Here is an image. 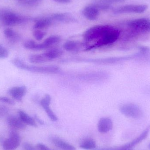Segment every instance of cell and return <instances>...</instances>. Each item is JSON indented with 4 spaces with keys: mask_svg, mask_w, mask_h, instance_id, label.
<instances>
[{
    "mask_svg": "<svg viewBox=\"0 0 150 150\" xmlns=\"http://www.w3.org/2000/svg\"><path fill=\"white\" fill-rule=\"evenodd\" d=\"M80 47V44L79 42L74 40H69L63 45V48L66 51L68 52H75L78 51Z\"/></svg>",
    "mask_w": 150,
    "mask_h": 150,
    "instance_id": "obj_22",
    "label": "cell"
},
{
    "mask_svg": "<svg viewBox=\"0 0 150 150\" xmlns=\"http://www.w3.org/2000/svg\"><path fill=\"white\" fill-rule=\"evenodd\" d=\"M27 88L24 86H15L8 91V93L17 101L21 102L23 98L26 94Z\"/></svg>",
    "mask_w": 150,
    "mask_h": 150,
    "instance_id": "obj_10",
    "label": "cell"
},
{
    "mask_svg": "<svg viewBox=\"0 0 150 150\" xmlns=\"http://www.w3.org/2000/svg\"><path fill=\"white\" fill-rule=\"evenodd\" d=\"M128 25L136 30L141 31H150V20L148 18H137L128 23Z\"/></svg>",
    "mask_w": 150,
    "mask_h": 150,
    "instance_id": "obj_8",
    "label": "cell"
},
{
    "mask_svg": "<svg viewBox=\"0 0 150 150\" xmlns=\"http://www.w3.org/2000/svg\"><path fill=\"white\" fill-rule=\"evenodd\" d=\"M56 2L62 4H68L71 2L72 0H52Z\"/></svg>",
    "mask_w": 150,
    "mask_h": 150,
    "instance_id": "obj_36",
    "label": "cell"
},
{
    "mask_svg": "<svg viewBox=\"0 0 150 150\" xmlns=\"http://www.w3.org/2000/svg\"><path fill=\"white\" fill-rule=\"evenodd\" d=\"M60 41V37L56 35H53L46 39L44 42L41 43V45L43 50H45L58 44Z\"/></svg>",
    "mask_w": 150,
    "mask_h": 150,
    "instance_id": "obj_19",
    "label": "cell"
},
{
    "mask_svg": "<svg viewBox=\"0 0 150 150\" xmlns=\"http://www.w3.org/2000/svg\"><path fill=\"white\" fill-rule=\"evenodd\" d=\"M7 123L9 126L14 129H25L26 125L25 124L19 117L11 115L7 119Z\"/></svg>",
    "mask_w": 150,
    "mask_h": 150,
    "instance_id": "obj_13",
    "label": "cell"
},
{
    "mask_svg": "<svg viewBox=\"0 0 150 150\" xmlns=\"http://www.w3.org/2000/svg\"><path fill=\"white\" fill-rule=\"evenodd\" d=\"M29 60L31 63L33 64H41L48 62L44 54L31 55L29 57Z\"/></svg>",
    "mask_w": 150,
    "mask_h": 150,
    "instance_id": "obj_24",
    "label": "cell"
},
{
    "mask_svg": "<svg viewBox=\"0 0 150 150\" xmlns=\"http://www.w3.org/2000/svg\"><path fill=\"white\" fill-rule=\"evenodd\" d=\"M113 128V122L108 117H103L99 120L98 129L100 133L105 134L109 132Z\"/></svg>",
    "mask_w": 150,
    "mask_h": 150,
    "instance_id": "obj_12",
    "label": "cell"
},
{
    "mask_svg": "<svg viewBox=\"0 0 150 150\" xmlns=\"http://www.w3.org/2000/svg\"><path fill=\"white\" fill-rule=\"evenodd\" d=\"M23 149L24 150H38L37 148L28 143H25L23 144Z\"/></svg>",
    "mask_w": 150,
    "mask_h": 150,
    "instance_id": "obj_34",
    "label": "cell"
},
{
    "mask_svg": "<svg viewBox=\"0 0 150 150\" xmlns=\"http://www.w3.org/2000/svg\"><path fill=\"white\" fill-rule=\"evenodd\" d=\"M42 0H28L25 4L30 6H37L40 3Z\"/></svg>",
    "mask_w": 150,
    "mask_h": 150,
    "instance_id": "obj_33",
    "label": "cell"
},
{
    "mask_svg": "<svg viewBox=\"0 0 150 150\" xmlns=\"http://www.w3.org/2000/svg\"><path fill=\"white\" fill-rule=\"evenodd\" d=\"M120 111L123 115L132 119H140L143 115L141 108L133 103L124 104L120 108Z\"/></svg>",
    "mask_w": 150,
    "mask_h": 150,
    "instance_id": "obj_4",
    "label": "cell"
},
{
    "mask_svg": "<svg viewBox=\"0 0 150 150\" xmlns=\"http://www.w3.org/2000/svg\"><path fill=\"white\" fill-rule=\"evenodd\" d=\"M82 14L88 20L93 21L98 18L99 15V10L92 4L86 6L83 9Z\"/></svg>",
    "mask_w": 150,
    "mask_h": 150,
    "instance_id": "obj_11",
    "label": "cell"
},
{
    "mask_svg": "<svg viewBox=\"0 0 150 150\" xmlns=\"http://www.w3.org/2000/svg\"><path fill=\"white\" fill-rule=\"evenodd\" d=\"M4 33L5 37L11 41L14 42L19 39V36L12 29L10 28L5 29Z\"/></svg>",
    "mask_w": 150,
    "mask_h": 150,
    "instance_id": "obj_26",
    "label": "cell"
},
{
    "mask_svg": "<svg viewBox=\"0 0 150 150\" xmlns=\"http://www.w3.org/2000/svg\"><path fill=\"white\" fill-rule=\"evenodd\" d=\"M46 34V33L45 32L40 30H35L33 33V35L34 38L38 41L42 40L45 36Z\"/></svg>",
    "mask_w": 150,
    "mask_h": 150,
    "instance_id": "obj_28",
    "label": "cell"
},
{
    "mask_svg": "<svg viewBox=\"0 0 150 150\" xmlns=\"http://www.w3.org/2000/svg\"><path fill=\"white\" fill-rule=\"evenodd\" d=\"M43 54L47 59L48 61H49L61 57L63 54V52L58 48H52Z\"/></svg>",
    "mask_w": 150,
    "mask_h": 150,
    "instance_id": "obj_20",
    "label": "cell"
},
{
    "mask_svg": "<svg viewBox=\"0 0 150 150\" xmlns=\"http://www.w3.org/2000/svg\"><path fill=\"white\" fill-rule=\"evenodd\" d=\"M149 149L150 150V144H149Z\"/></svg>",
    "mask_w": 150,
    "mask_h": 150,
    "instance_id": "obj_40",
    "label": "cell"
},
{
    "mask_svg": "<svg viewBox=\"0 0 150 150\" xmlns=\"http://www.w3.org/2000/svg\"><path fill=\"white\" fill-rule=\"evenodd\" d=\"M21 139L18 133L15 130L10 132L9 137L3 142V148L4 150H14L20 145Z\"/></svg>",
    "mask_w": 150,
    "mask_h": 150,
    "instance_id": "obj_7",
    "label": "cell"
},
{
    "mask_svg": "<svg viewBox=\"0 0 150 150\" xmlns=\"http://www.w3.org/2000/svg\"><path fill=\"white\" fill-rule=\"evenodd\" d=\"M50 141L53 144L62 150H76L74 146L56 137H52Z\"/></svg>",
    "mask_w": 150,
    "mask_h": 150,
    "instance_id": "obj_15",
    "label": "cell"
},
{
    "mask_svg": "<svg viewBox=\"0 0 150 150\" xmlns=\"http://www.w3.org/2000/svg\"><path fill=\"white\" fill-rule=\"evenodd\" d=\"M46 150H52L50 149H49V148H47V149Z\"/></svg>",
    "mask_w": 150,
    "mask_h": 150,
    "instance_id": "obj_39",
    "label": "cell"
},
{
    "mask_svg": "<svg viewBox=\"0 0 150 150\" xmlns=\"http://www.w3.org/2000/svg\"><path fill=\"white\" fill-rule=\"evenodd\" d=\"M2 18L4 24L9 26L20 23L22 21V19L19 17L11 12L4 13Z\"/></svg>",
    "mask_w": 150,
    "mask_h": 150,
    "instance_id": "obj_16",
    "label": "cell"
},
{
    "mask_svg": "<svg viewBox=\"0 0 150 150\" xmlns=\"http://www.w3.org/2000/svg\"><path fill=\"white\" fill-rule=\"evenodd\" d=\"M34 119H35V121H37L40 124H41V125H43L44 124V122H43V121L40 119L37 115H35V117H34Z\"/></svg>",
    "mask_w": 150,
    "mask_h": 150,
    "instance_id": "obj_37",
    "label": "cell"
},
{
    "mask_svg": "<svg viewBox=\"0 0 150 150\" xmlns=\"http://www.w3.org/2000/svg\"><path fill=\"white\" fill-rule=\"evenodd\" d=\"M52 21L71 23L76 21V18L71 14L68 13H56L52 14L49 17Z\"/></svg>",
    "mask_w": 150,
    "mask_h": 150,
    "instance_id": "obj_14",
    "label": "cell"
},
{
    "mask_svg": "<svg viewBox=\"0 0 150 150\" xmlns=\"http://www.w3.org/2000/svg\"><path fill=\"white\" fill-rule=\"evenodd\" d=\"M99 10H107L111 8V5L100 3H93V4Z\"/></svg>",
    "mask_w": 150,
    "mask_h": 150,
    "instance_id": "obj_29",
    "label": "cell"
},
{
    "mask_svg": "<svg viewBox=\"0 0 150 150\" xmlns=\"http://www.w3.org/2000/svg\"><path fill=\"white\" fill-rule=\"evenodd\" d=\"M0 102L10 105H15L14 100L6 97H0Z\"/></svg>",
    "mask_w": 150,
    "mask_h": 150,
    "instance_id": "obj_31",
    "label": "cell"
},
{
    "mask_svg": "<svg viewBox=\"0 0 150 150\" xmlns=\"http://www.w3.org/2000/svg\"><path fill=\"white\" fill-rule=\"evenodd\" d=\"M9 109L5 106H0V118L4 117L8 112Z\"/></svg>",
    "mask_w": 150,
    "mask_h": 150,
    "instance_id": "obj_32",
    "label": "cell"
},
{
    "mask_svg": "<svg viewBox=\"0 0 150 150\" xmlns=\"http://www.w3.org/2000/svg\"><path fill=\"white\" fill-rule=\"evenodd\" d=\"M112 27V26L109 25H97L93 26L85 32L83 34L84 40L86 43L93 42V45L100 40Z\"/></svg>",
    "mask_w": 150,
    "mask_h": 150,
    "instance_id": "obj_2",
    "label": "cell"
},
{
    "mask_svg": "<svg viewBox=\"0 0 150 150\" xmlns=\"http://www.w3.org/2000/svg\"><path fill=\"white\" fill-rule=\"evenodd\" d=\"M126 0H93V3H100L111 5L112 4L119 3L125 1Z\"/></svg>",
    "mask_w": 150,
    "mask_h": 150,
    "instance_id": "obj_27",
    "label": "cell"
},
{
    "mask_svg": "<svg viewBox=\"0 0 150 150\" xmlns=\"http://www.w3.org/2000/svg\"><path fill=\"white\" fill-rule=\"evenodd\" d=\"M18 113L19 118L25 124L35 127H37V122L34 118L31 117L23 110H19Z\"/></svg>",
    "mask_w": 150,
    "mask_h": 150,
    "instance_id": "obj_18",
    "label": "cell"
},
{
    "mask_svg": "<svg viewBox=\"0 0 150 150\" xmlns=\"http://www.w3.org/2000/svg\"></svg>",
    "mask_w": 150,
    "mask_h": 150,
    "instance_id": "obj_41",
    "label": "cell"
},
{
    "mask_svg": "<svg viewBox=\"0 0 150 150\" xmlns=\"http://www.w3.org/2000/svg\"><path fill=\"white\" fill-rule=\"evenodd\" d=\"M148 8L146 4H129L124 5L113 10V13L115 15L125 14V13H142L146 11Z\"/></svg>",
    "mask_w": 150,
    "mask_h": 150,
    "instance_id": "obj_5",
    "label": "cell"
},
{
    "mask_svg": "<svg viewBox=\"0 0 150 150\" xmlns=\"http://www.w3.org/2000/svg\"><path fill=\"white\" fill-rule=\"evenodd\" d=\"M119 150H133L132 149L130 148H126L125 147H123V146H121V147H119Z\"/></svg>",
    "mask_w": 150,
    "mask_h": 150,
    "instance_id": "obj_38",
    "label": "cell"
},
{
    "mask_svg": "<svg viewBox=\"0 0 150 150\" xmlns=\"http://www.w3.org/2000/svg\"><path fill=\"white\" fill-rule=\"evenodd\" d=\"M119 147H109V148L95 149L94 150H119Z\"/></svg>",
    "mask_w": 150,
    "mask_h": 150,
    "instance_id": "obj_35",
    "label": "cell"
},
{
    "mask_svg": "<svg viewBox=\"0 0 150 150\" xmlns=\"http://www.w3.org/2000/svg\"><path fill=\"white\" fill-rule=\"evenodd\" d=\"M11 62L17 68L33 73L43 74H57L61 71L60 68L57 66L41 67L31 66L25 64L23 61L17 58L13 59L11 61Z\"/></svg>",
    "mask_w": 150,
    "mask_h": 150,
    "instance_id": "obj_1",
    "label": "cell"
},
{
    "mask_svg": "<svg viewBox=\"0 0 150 150\" xmlns=\"http://www.w3.org/2000/svg\"><path fill=\"white\" fill-rule=\"evenodd\" d=\"M51 102V97L48 94H46L40 101V105L45 109L47 115L49 119L52 121H56L58 118L50 107Z\"/></svg>",
    "mask_w": 150,
    "mask_h": 150,
    "instance_id": "obj_9",
    "label": "cell"
},
{
    "mask_svg": "<svg viewBox=\"0 0 150 150\" xmlns=\"http://www.w3.org/2000/svg\"><path fill=\"white\" fill-rule=\"evenodd\" d=\"M138 56H139L138 54H137L132 56H125V57H112V58L96 59H79L78 61L99 64H113V63L129 60Z\"/></svg>",
    "mask_w": 150,
    "mask_h": 150,
    "instance_id": "obj_6",
    "label": "cell"
},
{
    "mask_svg": "<svg viewBox=\"0 0 150 150\" xmlns=\"http://www.w3.org/2000/svg\"><path fill=\"white\" fill-rule=\"evenodd\" d=\"M81 78L85 80H88V81H93V80H100L104 79V78L106 76V75L103 73H97L95 74H88L87 75H83Z\"/></svg>",
    "mask_w": 150,
    "mask_h": 150,
    "instance_id": "obj_25",
    "label": "cell"
},
{
    "mask_svg": "<svg viewBox=\"0 0 150 150\" xmlns=\"http://www.w3.org/2000/svg\"><path fill=\"white\" fill-rule=\"evenodd\" d=\"M9 52L3 46L0 45V59H5L8 56Z\"/></svg>",
    "mask_w": 150,
    "mask_h": 150,
    "instance_id": "obj_30",
    "label": "cell"
},
{
    "mask_svg": "<svg viewBox=\"0 0 150 150\" xmlns=\"http://www.w3.org/2000/svg\"><path fill=\"white\" fill-rule=\"evenodd\" d=\"M120 33L119 30L112 26L100 40L87 49L90 50L93 48L102 47L112 45L118 40L120 38Z\"/></svg>",
    "mask_w": 150,
    "mask_h": 150,
    "instance_id": "obj_3",
    "label": "cell"
},
{
    "mask_svg": "<svg viewBox=\"0 0 150 150\" xmlns=\"http://www.w3.org/2000/svg\"><path fill=\"white\" fill-rule=\"evenodd\" d=\"M150 130V127H147L138 137L133 140L132 142H130L128 143L127 144H125L124 145H123V147L126 148L132 149L134 146H136L138 144L141 143V142H142L143 140H144L147 137L148 134H149Z\"/></svg>",
    "mask_w": 150,
    "mask_h": 150,
    "instance_id": "obj_17",
    "label": "cell"
},
{
    "mask_svg": "<svg viewBox=\"0 0 150 150\" xmlns=\"http://www.w3.org/2000/svg\"><path fill=\"white\" fill-rule=\"evenodd\" d=\"M52 20L49 17L41 18L35 23L34 28L36 30H40L47 28L52 24Z\"/></svg>",
    "mask_w": 150,
    "mask_h": 150,
    "instance_id": "obj_21",
    "label": "cell"
},
{
    "mask_svg": "<svg viewBox=\"0 0 150 150\" xmlns=\"http://www.w3.org/2000/svg\"><path fill=\"white\" fill-rule=\"evenodd\" d=\"M80 148L85 150H93L96 149V142L91 138H86L80 143Z\"/></svg>",
    "mask_w": 150,
    "mask_h": 150,
    "instance_id": "obj_23",
    "label": "cell"
}]
</instances>
